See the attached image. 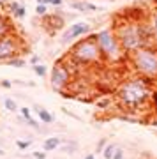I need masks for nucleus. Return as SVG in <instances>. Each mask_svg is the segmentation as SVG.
<instances>
[{
	"instance_id": "f257e3e1",
	"label": "nucleus",
	"mask_w": 157,
	"mask_h": 159,
	"mask_svg": "<svg viewBox=\"0 0 157 159\" xmlns=\"http://www.w3.org/2000/svg\"><path fill=\"white\" fill-rule=\"evenodd\" d=\"M113 32L117 35L120 46L123 48V51L129 55L136 50L146 48V46H155L152 34L146 25L145 20H138V18H123L122 21L113 23Z\"/></svg>"
},
{
	"instance_id": "f03ea898",
	"label": "nucleus",
	"mask_w": 157,
	"mask_h": 159,
	"mask_svg": "<svg viewBox=\"0 0 157 159\" xmlns=\"http://www.w3.org/2000/svg\"><path fill=\"white\" fill-rule=\"evenodd\" d=\"M150 94H152V89L148 85V80L141 78V76L127 78L115 90V97H117L118 104H122V106L129 110H136L143 106L150 99Z\"/></svg>"
},
{
	"instance_id": "7ed1b4c3",
	"label": "nucleus",
	"mask_w": 157,
	"mask_h": 159,
	"mask_svg": "<svg viewBox=\"0 0 157 159\" xmlns=\"http://www.w3.org/2000/svg\"><path fill=\"white\" fill-rule=\"evenodd\" d=\"M69 58L73 60L76 66H92V64H102L104 57L101 53V48L97 44L96 34L81 37L76 41L69 51Z\"/></svg>"
},
{
	"instance_id": "20e7f679",
	"label": "nucleus",
	"mask_w": 157,
	"mask_h": 159,
	"mask_svg": "<svg viewBox=\"0 0 157 159\" xmlns=\"http://www.w3.org/2000/svg\"><path fill=\"white\" fill-rule=\"evenodd\" d=\"M131 66L138 76L146 80H157V46H146L129 53Z\"/></svg>"
},
{
	"instance_id": "39448f33",
	"label": "nucleus",
	"mask_w": 157,
	"mask_h": 159,
	"mask_svg": "<svg viewBox=\"0 0 157 159\" xmlns=\"http://www.w3.org/2000/svg\"><path fill=\"white\" fill-rule=\"evenodd\" d=\"M96 39H97L99 48H101L102 57H104V62L118 64V62H122L125 57H129L123 51V48L120 46L113 29H102L99 32H96Z\"/></svg>"
},
{
	"instance_id": "423d86ee",
	"label": "nucleus",
	"mask_w": 157,
	"mask_h": 159,
	"mask_svg": "<svg viewBox=\"0 0 157 159\" xmlns=\"http://www.w3.org/2000/svg\"><path fill=\"white\" fill-rule=\"evenodd\" d=\"M71 81H73V73H71L67 64H64L62 60L53 64L50 73V83L53 87V90H56L58 94L64 96V90L71 85Z\"/></svg>"
},
{
	"instance_id": "0eeeda50",
	"label": "nucleus",
	"mask_w": 157,
	"mask_h": 159,
	"mask_svg": "<svg viewBox=\"0 0 157 159\" xmlns=\"http://www.w3.org/2000/svg\"><path fill=\"white\" fill-rule=\"evenodd\" d=\"M20 50H21V41L16 35L9 34L0 37V62H7L9 58L20 55Z\"/></svg>"
},
{
	"instance_id": "6e6552de",
	"label": "nucleus",
	"mask_w": 157,
	"mask_h": 159,
	"mask_svg": "<svg viewBox=\"0 0 157 159\" xmlns=\"http://www.w3.org/2000/svg\"><path fill=\"white\" fill-rule=\"evenodd\" d=\"M90 32H92V27H90L87 21L71 23V25L67 27V30L64 32V35H62L60 43L62 44H67V43H71V41H79L81 37L90 35Z\"/></svg>"
},
{
	"instance_id": "1a4fd4ad",
	"label": "nucleus",
	"mask_w": 157,
	"mask_h": 159,
	"mask_svg": "<svg viewBox=\"0 0 157 159\" xmlns=\"http://www.w3.org/2000/svg\"><path fill=\"white\" fill-rule=\"evenodd\" d=\"M6 7H7V12L12 18H16V20H23V18L27 16V7L23 6V4H20L18 0H11Z\"/></svg>"
},
{
	"instance_id": "9d476101",
	"label": "nucleus",
	"mask_w": 157,
	"mask_h": 159,
	"mask_svg": "<svg viewBox=\"0 0 157 159\" xmlns=\"http://www.w3.org/2000/svg\"><path fill=\"white\" fill-rule=\"evenodd\" d=\"M146 25H148V30H150V34H152L154 44L157 46V7H154V9L146 14Z\"/></svg>"
},
{
	"instance_id": "9b49d317",
	"label": "nucleus",
	"mask_w": 157,
	"mask_h": 159,
	"mask_svg": "<svg viewBox=\"0 0 157 159\" xmlns=\"http://www.w3.org/2000/svg\"><path fill=\"white\" fill-rule=\"evenodd\" d=\"M34 111L37 113V117H39V122H43V124L50 125L55 122V117H53V113H50L46 108H43V106H39V104H35L34 106Z\"/></svg>"
},
{
	"instance_id": "f8f14e48",
	"label": "nucleus",
	"mask_w": 157,
	"mask_h": 159,
	"mask_svg": "<svg viewBox=\"0 0 157 159\" xmlns=\"http://www.w3.org/2000/svg\"><path fill=\"white\" fill-rule=\"evenodd\" d=\"M71 7L76 9V11H79V12H94L99 9L96 4H90V2H85V0H76V2L71 4Z\"/></svg>"
},
{
	"instance_id": "ddd939ff",
	"label": "nucleus",
	"mask_w": 157,
	"mask_h": 159,
	"mask_svg": "<svg viewBox=\"0 0 157 159\" xmlns=\"http://www.w3.org/2000/svg\"><path fill=\"white\" fill-rule=\"evenodd\" d=\"M62 143H64V140H62L60 136H50V138H46L44 143H43V150H46V152L56 150V148L60 147Z\"/></svg>"
},
{
	"instance_id": "4468645a",
	"label": "nucleus",
	"mask_w": 157,
	"mask_h": 159,
	"mask_svg": "<svg viewBox=\"0 0 157 159\" xmlns=\"http://www.w3.org/2000/svg\"><path fill=\"white\" fill-rule=\"evenodd\" d=\"M20 113H21V117L25 120H27V124L30 125V127H34V129H39V124L34 120V117H32V111H30V108H27V106H23V108H20Z\"/></svg>"
},
{
	"instance_id": "2eb2a0df",
	"label": "nucleus",
	"mask_w": 157,
	"mask_h": 159,
	"mask_svg": "<svg viewBox=\"0 0 157 159\" xmlns=\"http://www.w3.org/2000/svg\"><path fill=\"white\" fill-rule=\"evenodd\" d=\"M12 34V25L9 23L4 14H0V37H4V35H9Z\"/></svg>"
},
{
	"instance_id": "dca6fc26",
	"label": "nucleus",
	"mask_w": 157,
	"mask_h": 159,
	"mask_svg": "<svg viewBox=\"0 0 157 159\" xmlns=\"http://www.w3.org/2000/svg\"><path fill=\"white\" fill-rule=\"evenodd\" d=\"M76 150H78V142H74V140H64V143H62V152L74 154Z\"/></svg>"
},
{
	"instance_id": "f3484780",
	"label": "nucleus",
	"mask_w": 157,
	"mask_h": 159,
	"mask_svg": "<svg viewBox=\"0 0 157 159\" xmlns=\"http://www.w3.org/2000/svg\"><path fill=\"white\" fill-rule=\"evenodd\" d=\"M7 66H12V67H25V66H27V60H25V58L23 57H20V55H16V57H12V58H9V60H7Z\"/></svg>"
},
{
	"instance_id": "a211bd4d",
	"label": "nucleus",
	"mask_w": 157,
	"mask_h": 159,
	"mask_svg": "<svg viewBox=\"0 0 157 159\" xmlns=\"http://www.w3.org/2000/svg\"><path fill=\"white\" fill-rule=\"evenodd\" d=\"M117 147H118L117 143H108L106 147H104V150H102V157L104 159H113V154H115V148Z\"/></svg>"
},
{
	"instance_id": "6ab92c4d",
	"label": "nucleus",
	"mask_w": 157,
	"mask_h": 159,
	"mask_svg": "<svg viewBox=\"0 0 157 159\" xmlns=\"http://www.w3.org/2000/svg\"><path fill=\"white\" fill-rule=\"evenodd\" d=\"M32 69H34V73L37 74L39 78H46V76H48V67L43 66V64H35V66H32Z\"/></svg>"
},
{
	"instance_id": "aec40b11",
	"label": "nucleus",
	"mask_w": 157,
	"mask_h": 159,
	"mask_svg": "<svg viewBox=\"0 0 157 159\" xmlns=\"http://www.w3.org/2000/svg\"><path fill=\"white\" fill-rule=\"evenodd\" d=\"M111 102H113L111 97H104V99L96 101V106H97V108H101V110H106V108H110V106H111Z\"/></svg>"
},
{
	"instance_id": "412c9836",
	"label": "nucleus",
	"mask_w": 157,
	"mask_h": 159,
	"mask_svg": "<svg viewBox=\"0 0 157 159\" xmlns=\"http://www.w3.org/2000/svg\"><path fill=\"white\" fill-rule=\"evenodd\" d=\"M4 104H6V110H9V111H12V113L18 111V104L12 101L11 97H6V99H4Z\"/></svg>"
},
{
	"instance_id": "4be33fe9",
	"label": "nucleus",
	"mask_w": 157,
	"mask_h": 159,
	"mask_svg": "<svg viewBox=\"0 0 157 159\" xmlns=\"http://www.w3.org/2000/svg\"><path fill=\"white\" fill-rule=\"evenodd\" d=\"M35 14L44 18L46 14H48V6H46V4H37V7H35Z\"/></svg>"
},
{
	"instance_id": "5701e85b",
	"label": "nucleus",
	"mask_w": 157,
	"mask_h": 159,
	"mask_svg": "<svg viewBox=\"0 0 157 159\" xmlns=\"http://www.w3.org/2000/svg\"><path fill=\"white\" fill-rule=\"evenodd\" d=\"M108 143H110L108 138H101V140L97 142V145H96V152H101L102 154V150H104V147H106Z\"/></svg>"
},
{
	"instance_id": "b1692460",
	"label": "nucleus",
	"mask_w": 157,
	"mask_h": 159,
	"mask_svg": "<svg viewBox=\"0 0 157 159\" xmlns=\"http://www.w3.org/2000/svg\"><path fill=\"white\" fill-rule=\"evenodd\" d=\"M30 145H32V140H25V142H23V140H18L16 142V147L20 148V150H27Z\"/></svg>"
},
{
	"instance_id": "393cba45",
	"label": "nucleus",
	"mask_w": 157,
	"mask_h": 159,
	"mask_svg": "<svg viewBox=\"0 0 157 159\" xmlns=\"http://www.w3.org/2000/svg\"><path fill=\"white\" fill-rule=\"evenodd\" d=\"M150 102H152V108L157 111V90H152V94H150Z\"/></svg>"
},
{
	"instance_id": "a878e982",
	"label": "nucleus",
	"mask_w": 157,
	"mask_h": 159,
	"mask_svg": "<svg viewBox=\"0 0 157 159\" xmlns=\"http://www.w3.org/2000/svg\"><path fill=\"white\" fill-rule=\"evenodd\" d=\"M113 159H123V148H122V147H117V148H115Z\"/></svg>"
},
{
	"instance_id": "bb28decb",
	"label": "nucleus",
	"mask_w": 157,
	"mask_h": 159,
	"mask_svg": "<svg viewBox=\"0 0 157 159\" xmlns=\"http://www.w3.org/2000/svg\"><path fill=\"white\" fill-rule=\"evenodd\" d=\"M32 156H34V159H46V150H39V152L35 150Z\"/></svg>"
},
{
	"instance_id": "cd10ccee",
	"label": "nucleus",
	"mask_w": 157,
	"mask_h": 159,
	"mask_svg": "<svg viewBox=\"0 0 157 159\" xmlns=\"http://www.w3.org/2000/svg\"><path fill=\"white\" fill-rule=\"evenodd\" d=\"M0 87H4V89H11L12 81H9V80H2V81H0Z\"/></svg>"
},
{
	"instance_id": "c85d7f7f",
	"label": "nucleus",
	"mask_w": 157,
	"mask_h": 159,
	"mask_svg": "<svg viewBox=\"0 0 157 159\" xmlns=\"http://www.w3.org/2000/svg\"><path fill=\"white\" fill-rule=\"evenodd\" d=\"M30 64H32V66H35V64H41V62H39V57H37V55H34V57L30 58Z\"/></svg>"
},
{
	"instance_id": "c756f323",
	"label": "nucleus",
	"mask_w": 157,
	"mask_h": 159,
	"mask_svg": "<svg viewBox=\"0 0 157 159\" xmlns=\"http://www.w3.org/2000/svg\"><path fill=\"white\" fill-rule=\"evenodd\" d=\"M85 159H97V157H96V154H87Z\"/></svg>"
},
{
	"instance_id": "7c9ffc66",
	"label": "nucleus",
	"mask_w": 157,
	"mask_h": 159,
	"mask_svg": "<svg viewBox=\"0 0 157 159\" xmlns=\"http://www.w3.org/2000/svg\"><path fill=\"white\" fill-rule=\"evenodd\" d=\"M150 124L154 125V127H157V117H155V119H150Z\"/></svg>"
},
{
	"instance_id": "2f4dec72",
	"label": "nucleus",
	"mask_w": 157,
	"mask_h": 159,
	"mask_svg": "<svg viewBox=\"0 0 157 159\" xmlns=\"http://www.w3.org/2000/svg\"><path fill=\"white\" fill-rule=\"evenodd\" d=\"M4 9H6V4H4V2H0V14H2V11H4Z\"/></svg>"
},
{
	"instance_id": "473e14b6",
	"label": "nucleus",
	"mask_w": 157,
	"mask_h": 159,
	"mask_svg": "<svg viewBox=\"0 0 157 159\" xmlns=\"http://www.w3.org/2000/svg\"><path fill=\"white\" fill-rule=\"evenodd\" d=\"M35 2H37V4H46V6H48V0H35Z\"/></svg>"
},
{
	"instance_id": "72a5a7b5",
	"label": "nucleus",
	"mask_w": 157,
	"mask_h": 159,
	"mask_svg": "<svg viewBox=\"0 0 157 159\" xmlns=\"http://www.w3.org/2000/svg\"><path fill=\"white\" fill-rule=\"evenodd\" d=\"M0 2H4V4H6V6H7V4H9V2H11V0H0Z\"/></svg>"
},
{
	"instance_id": "f704fd0d",
	"label": "nucleus",
	"mask_w": 157,
	"mask_h": 159,
	"mask_svg": "<svg viewBox=\"0 0 157 159\" xmlns=\"http://www.w3.org/2000/svg\"><path fill=\"white\" fill-rule=\"evenodd\" d=\"M0 156H4V150H2V148H0Z\"/></svg>"
}]
</instances>
